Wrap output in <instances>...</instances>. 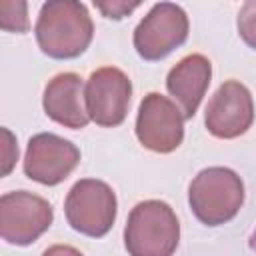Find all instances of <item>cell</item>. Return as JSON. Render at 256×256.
<instances>
[{"mask_svg":"<svg viewBox=\"0 0 256 256\" xmlns=\"http://www.w3.org/2000/svg\"><path fill=\"white\" fill-rule=\"evenodd\" d=\"M210 78H212V64L202 54L184 56L168 72L166 90L178 102L186 120H190L196 114V110L210 86Z\"/></svg>","mask_w":256,"mask_h":256,"instance_id":"obj_12","label":"cell"},{"mask_svg":"<svg viewBox=\"0 0 256 256\" xmlns=\"http://www.w3.org/2000/svg\"><path fill=\"white\" fill-rule=\"evenodd\" d=\"M38 48L54 60L84 54L94 36V22L80 0H46L34 24Z\"/></svg>","mask_w":256,"mask_h":256,"instance_id":"obj_1","label":"cell"},{"mask_svg":"<svg viewBox=\"0 0 256 256\" xmlns=\"http://www.w3.org/2000/svg\"><path fill=\"white\" fill-rule=\"evenodd\" d=\"M2 136H4V168H2V176H6L14 162L18 160V146L14 144V136L8 128H2Z\"/></svg>","mask_w":256,"mask_h":256,"instance_id":"obj_16","label":"cell"},{"mask_svg":"<svg viewBox=\"0 0 256 256\" xmlns=\"http://www.w3.org/2000/svg\"><path fill=\"white\" fill-rule=\"evenodd\" d=\"M130 98L132 82L120 68L114 66L94 70L84 86L86 112L92 122L104 128L120 126L126 120Z\"/></svg>","mask_w":256,"mask_h":256,"instance_id":"obj_8","label":"cell"},{"mask_svg":"<svg viewBox=\"0 0 256 256\" xmlns=\"http://www.w3.org/2000/svg\"><path fill=\"white\" fill-rule=\"evenodd\" d=\"M238 34L246 46L256 50V0H248L238 12Z\"/></svg>","mask_w":256,"mask_h":256,"instance_id":"obj_14","label":"cell"},{"mask_svg":"<svg viewBox=\"0 0 256 256\" xmlns=\"http://www.w3.org/2000/svg\"><path fill=\"white\" fill-rule=\"evenodd\" d=\"M254 122V100L238 80H226L210 98L204 114L206 130L220 140H232L250 130Z\"/></svg>","mask_w":256,"mask_h":256,"instance_id":"obj_10","label":"cell"},{"mask_svg":"<svg viewBox=\"0 0 256 256\" xmlns=\"http://www.w3.org/2000/svg\"><path fill=\"white\" fill-rule=\"evenodd\" d=\"M80 164V150L70 140L40 132L28 140L24 154V174L44 186L64 182Z\"/></svg>","mask_w":256,"mask_h":256,"instance_id":"obj_9","label":"cell"},{"mask_svg":"<svg viewBox=\"0 0 256 256\" xmlns=\"http://www.w3.org/2000/svg\"><path fill=\"white\" fill-rule=\"evenodd\" d=\"M144 0H92L96 10L108 20H122L130 16Z\"/></svg>","mask_w":256,"mask_h":256,"instance_id":"obj_15","label":"cell"},{"mask_svg":"<svg viewBox=\"0 0 256 256\" xmlns=\"http://www.w3.org/2000/svg\"><path fill=\"white\" fill-rule=\"evenodd\" d=\"M190 22L182 6L174 2H158L140 20L134 30V48L146 62L164 60L188 38Z\"/></svg>","mask_w":256,"mask_h":256,"instance_id":"obj_5","label":"cell"},{"mask_svg":"<svg viewBox=\"0 0 256 256\" xmlns=\"http://www.w3.org/2000/svg\"><path fill=\"white\" fill-rule=\"evenodd\" d=\"M184 112L170 98L150 92L142 98L136 116V138L158 154L174 152L184 140Z\"/></svg>","mask_w":256,"mask_h":256,"instance_id":"obj_7","label":"cell"},{"mask_svg":"<svg viewBox=\"0 0 256 256\" xmlns=\"http://www.w3.org/2000/svg\"><path fill=\"white\" fill-rule=\"evenodd\" d=\"M188 204L202 224L222 226L240 212L244 204V182L232 168H204L188 186Z\"/></svg>","mask_w":256,"mask_h":256,"instance_id":"obj_2","label":"cell"},{"mask_svg":"<svg viewBox=\"0 0 256 256\" xmlns=\"http://www.w3.org/2000/svg\"><path fill=\"white\" fill-rule=\"evenodd\" d=\"M44 112L60 126L80 130L90 122L84 102V82L74 72L56 74L44 88Z\"/></svg>","mask_w":256,"mask_h":256,"instance_id":"obj_11","label":"cell"},{"mask_svg":"<svg viewBox=\"0 0 256 256\" xmlns=\"http://www.w3.org/2000/svg\"><path fill=\"white\" fill-rule=\"evenodd\" d=\"M250 250L256 252V230H254V234L250 236Z\"/></svg>","mask_w":256,"mask_h":256,"instance_id":"obj_17","label":"cell"},{"mask_svg":"<svg viewBox=\"0 0 256 256\" xmlns=\"http://www.w3.org/2000/svg\"><path fill=\"white\" fill-rule=\"evenodd\" d=\"M54 220L48 200L28 190L6 192L0 198V236L6 244L28 246L36 242Z\"/></svg>","mask_w":256,"mask_h":256,"instance_id":"obj_6","label":"cell"},{"mask_svg":"<svg viewBox=\"0 0 256 256\" xmlns=\"http://www.w3.org/2000/svg\"><path fill=\"white\" fill-rule=\"evenodd\" d=\"M0 26L4 32H28L30 20L26 0H0Z\"/></svg>","mask_w":256,"mask_h":256,"instance_id":"obj_13","label":"cell"},{"mask_svg":"<svg viewBox=\"0 0 256 256\" xmlns=\"http://www.w3.org/2000/svg\"><path fill=\"white\" fill-rule=\"evenodd\" d=\"M118 202L114 190L96 178L78 180L66 194L64 214L72 230L88 236L102 238L106 236L116 220Z\"/></svg>","mask_w":256,"mask_h":256,"instance_id":"obj_4","label":"cell"},{"mask_svg":"<svg viewBox=\"0 0 256 256\" xmlns=\"http://www.w3.org/2000/svg\"><path fill=\"white\" fill-rule=\"evenodd\" d=\"M180 242V222L162 200L138 202L126 220L124 246L132 256H170Z\"/></svg>","mask_w":256,"mask_h":256,"instance_id":"obj_3","label":"cell"}]
</instances>
